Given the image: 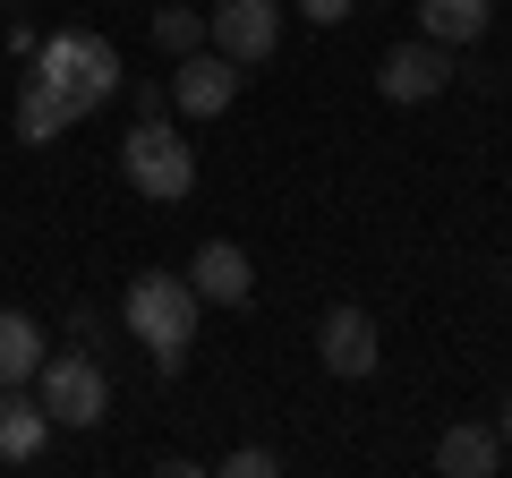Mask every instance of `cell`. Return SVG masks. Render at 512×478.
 <instances>
[{
    "mask_svg": "<svg viewBox=\"0 0 512 478\" xmlns=\"http://www.w3.org/2000/svg\"><path fill=\"white\" fill-rule=\"evenodd\" d=\"M188 291H197V299H214V308H239V299L256 291L248 248H231V239H205V248H197V265H188Z\"/></svg>",
    "mask_w": 512,
    "mask_h": 478,
    "instance_id": "9c48e42d",
    "label": "cell"
},
{
    "mask_svg": "<svg viewBox=\"0 0 512 478\" xmlns=\"http://www.w3.org/2000/svg\"><path fill=\"white\" fill-rule=\"evenodd\" d=\"M359 9H367V0H359Z\"/></svg>",
    "mask_w": 512,
    "mask_h": 478,
    "instance_id": "d6986e66",
    "label": "cell"
},
{
    "mask_svg": "<svg viewBox=\"0 0 512 478\" xmlns=\"http://www.w3.org/2000/svg\"><path fill=\"white\" fill-rule=\"evenodd\" d=\"M69 342H77V350H94V342H103V316L77 308V316H69Z\"/></svg>",
    "mask_w": 512,
    "mask_h": 478,
    "instance_id": "ac0fdd59",
    "label": "cell"
},
{
    "mask_svg": "<svg viewBox=\"0 0 512 478\" xmlns=\"http://www.w3.org/2000/svg\"><path fill=\"white\" fill-rule=\"evenodd\" d=\"M197 308H205V299L188 291V274H137V282H128L120 325H128V342H146L154 376H171L188 359V342H197Z\"/></svg>",
    "mask_w": 512,
    "mask_h": 478,
    "instance_id": "6da1fadb",
    "label": "cell"
},
{
    "mask_svg": "<svg viewBox=\"0 0 512 478\" xmlns=\"http://www.w3.org/2000/svg\"><path fill=\"white\" fill-rule=\"evenodd\" d=\"M350 9H359V0H299V18H308V26H342Z\"/></svg>",
    "mask_w": 512,
    "mask_h": 478,
    "instance_id": "e0dca14e",
    "label": "cell"
},
{
    "mask_svg": "<svg viewBox=\"0 0 512 478\" xmlns=\"http://www.w3.org/2000/svg\"><path fill=\"white\" fill-rule=\"evenodd\" d=\"M77 120H86V111H77L69 94H52L43 77H26V86H18V137H26V146H52V137L77 129Z\"/></svg>",
    "mask_w": 512,
    "mask_h": 478,
    "instance_id": "7c38bea8",
    "label": "cell"
},
{
    "mask_svg": "<svg viewBox=\"0 0 512 478\" xmlns=\"http://www.w3.org/2000/svg\"><path fill=\"white\" fill-rule=\"evenodd\" d=\"M274 470H282L274 444H239V453H222V478H274Z\"/></svg>",
    "mask_w": 512,
    "mask_h": 478,
    "instance_id": "2e32d148",
    "label": "cell"
},
{
    "mask_svg": "<svg viewBox=\"0 0 512 478\" xmlns=\"http://www.w3.org/2000/svg\"><path fill=\"white\" fill-rule=\"evenodd\" d=\"M205 43H214L222 60H239V69L274 60V43H282V0H214Z\"/></svg>",
    "mask_w": 512,
    "mask_h": 478,
    "instance_id": "5b68a950",
    "label": "cell"
},
{
    "mask_svg": "<svg viewBox=\"0 0 512 478\" xmlns=\"http://www.w3.org/2000/svg\"><path fill=\"white\" fill-rule=\"evenodd\" d=\"M410 9H419V35L444 43V52H453V43H478L487 18H495V0H410Z\"/></svg>",
    "mask_w": 512,
    "mask_h": 478,
    "instance_id": "8fae6325",
    "label": "cell"
},
{
    "mask_svg": "<svg viewBox=\"0 0 512 478\" xmlns=\"http://www.w3.org/2000/svg\"><path fill=\"white\" fill-rule=\"evenodd\" d=\"M26 77H43V86H52V94H69L77 111L111 103V94L128 86L120 52H111L103 35H43V52H35V69H26Z\"/></svg>",
    "mask_w": 512,
    "mask_h": 478,
    "instance_id": "7a4b0ae2",
    "label": "cell"
},
{
    "mask_svg": "<svg viewBox=\"0 0 512 478\" xmlns=\"http://www.w3.org/2000/svg\"><path fill=\"white\" fill-rule=\"evenodd\" d=\"M453 86V60H444V43H393V52L376 60V94L384 103H427V94Z\"/></svg>",
    "mask_w": 512,
    "mask_h": 478,
    "instance_id": "8992f818",
    "label": "cell"
},
{
    "mask_svg": "<svg viewBox=\"0 0 512 478\" xmlns=\"http://www.w3.org/2000/svg\"><path fill=\"white\" fill-rule=\"evenodd\" d=\"M231 94H239V60H222L214 43H197V52L171 69V103H180L188 120H222V111H231Z\"/></svg>",
    "mask_w": 512,
    "mask_h": 478,
    "instance_id": "52a82bcc",
    "label": "cell"
},
{
    "mask_svg": "<svg viewBox=\"0 0 512 478\" xmlns=\"http://www.w3.org/2000/svg\"><path fill=\"white\" fill-rule=\"evenodd\" d=\"M43 444H52V419H43V402L26 385H0V461H35Z\"/></svg>",
    "mask_w": 512,
    "mask_h": 478,
    "instance_id": "30bf717a",
    "label": "cell"
},
{
    "mask_svg": "<svg viewBox=\"0 0 512 478\" xmlns=\"http://www.w3.org/2000/svg\"><path fill=\"white\" fill-rule=\"evenodd\" d=\"M495 461H504V444H495L487 427H444V444H436V470L444 478H487Z\"/></svg>",
    "mask_w": 512,
    "mask_h": 478,
    "instance_id": "5bb4252c",
    "label": "cell"
},
{
    "mask_svg": "<svg viewBox=\"0 0 512 478\" xmlns=\"http://www.w3.org/2000/svg\"><path fill=\"white\" fill-rule=\"evenodd\" d=\"M120 171L137 197L154 205H180L188 188H197V154H188V137L171 129V120H137V129L120 137Z\"/></svg>",
    "mask_w": 512,
    "mask_h": 478,
    "instance_id": "3957f363",
    "label": "cell"
},
{
    "mask_svg": "<svg viewBox=\"0 0 512 478\" xmlns=\"http://www.w3.org/2000/svg\"><path fill=\"white\" fill-rule=\"evenodd\" d=\"M316 359L359 385V376L376 368V316H367V308H333L325 325H316Z\"/></svg>",
    "mask_w": 512,
    "mask_h": 478,
    "instance_id": "ba28073f",
    "label": "cell"
},
{
    "mask_svg": "<svg viewBox=\"0 0 512 478\" xmlns=\"http://www.w3.org/2000/svg\"><path fill=\"white\" fill-rule=\"evenodd\" d=\"M154 43H163L171 60H188L205 43V18H197V9H154Z\"/></svg>",
    "mask_w": 512,
    "mask_h": 478,
    "instance_id": "9a60e30c",
    "label": "cell"
},
{
    "mask_svg": "<svg viewBox=\"0 0 512 478\" xmlns=\"http://www.w3.org/2000/svg\"><path fill=\"white\" fill-rule=\"evenodd\" d=\"M35 368H43V325L0 308V385H35Z\"/></svg>",
    "mask_w": 512,
    "mask_h": 478,
    "instance_id": "4fadbf2b",
    "label": "cell"
},
{
    "mask_svg": "<svg viewBox=\"0 0 512 478\" xmlns=\"http://www.w3.org/2000/svg\"><path fill=\"white\" fill-rule=\"evenodd\" d=\"M35 402L52 427H94L111 410V376L94 350H43V368H35Z\"/></svg>",
    "mask_w": 512,
    "mask_h": 478,
    "instance_id": "277c9868",
    "label": "cell"
}]
</instances>
